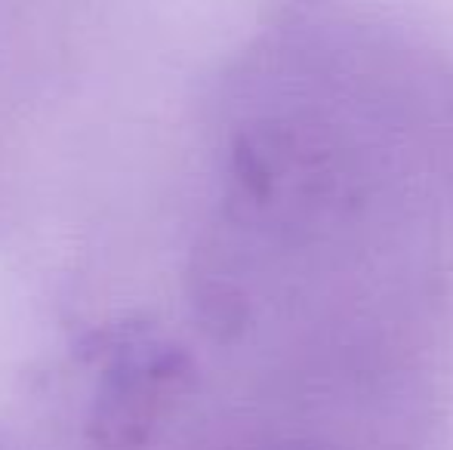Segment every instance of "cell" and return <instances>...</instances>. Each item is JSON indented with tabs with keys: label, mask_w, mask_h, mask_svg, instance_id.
<instances>
[{
	"label": "cell",
	"mask_w": 453,
	"mask_h": 450,
	"mask_svg": "<svg viewBox=\"0 0 453 450\" xmlns=\"http://www.w3.org/2000/svg\"><path fill=\"white\" fill-rule=\"evenodd\" d=\"M87 439L96 450H139L188 383V358L180 346L145 327H120L99 348Z\"/></svg>",
	"instance_id": "cell-1"
}]
</instances>
